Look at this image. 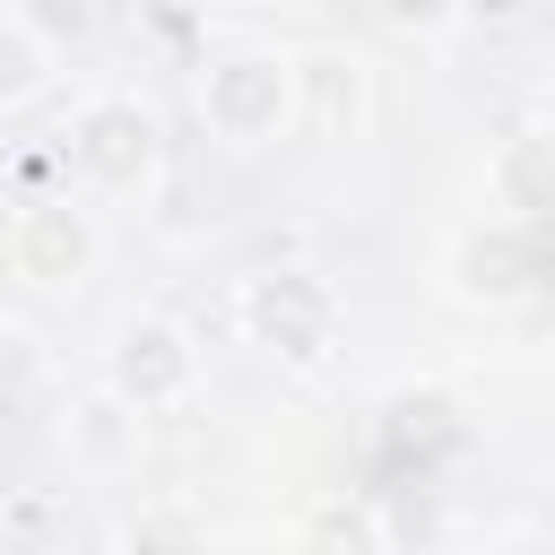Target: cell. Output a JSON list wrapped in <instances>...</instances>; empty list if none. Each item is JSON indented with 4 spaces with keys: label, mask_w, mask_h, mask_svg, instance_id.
Listing matches in <instances>:
<instances>
[{
    "label": "cell",
    "mask_w": 555,
    "mask_h": 555,
    "mask_svg": "<svg viewBox=\"0 0 555 555\" xmlns=\"http://www.w3.org/2000/svg\"><path fill=\"white\" fill-rule=\"evenodd\" d=\"M191 104H199V130H208L217 147L260 156V147H278V139L295 130V52H260V43L217 52V61L199 69Z\"/></svg>",
    "instance_id": "obj_1"
},
{
    "label": "cell",
    "mask_w": 555,
    "mask_h": 555,
    "mask_svg": "<svg viewBox=\"0 0 555 555\" xmlns=\"http://www.w3.org/2000/svg\"><path fill=\"white\" fill-rule=\"evenodd\" d=\"M69 165H78V182L104 191V199L147 191L156 165H165V121H156V104L130 95V87L87 95V104L69 113Z\"/></svg>",
    "instance_id": "obj_2"
},
{
    "label": "cell",
    "mask_w": 555,
    "mask_h": 555,
    "mask_svg": "<svg viewBox=\"0 0 555 555\" xmlns=\"http://www.w3.org/2000/svg\"><path fill=\"white\" fill-rule=\"evenodd\" d=\"M234 330L251 347H269L278 364H321L338 347V286L321 269H251L234 286Z\"/></svg>",
    "instance_id": "obj_3"
},
{
    "label": "cell",
    "mask_w": 555,
    "mask_h": 555,
    "mask_svg": "<svg viewBox=\"0 0 555 555\" xmlns=\"http://www.w3.org/2000/svg\"><path fill=\"white\" fill-rule=\"evenodd\" d=\"M95 260H104V225H95L87 199L43 191V199H26L9 217V278L43 286V295H78L95 278Z\"/></svg>",
    "instance_id": "obj_4"
},
{
    "label": "cell",
    "mask_w": 555,
    "mask_h": 555,
    "mask_svg": "<svg viewBox=\"0 0 555 555\" xmlns=\"http://www.w3.org/2000/svg\"><path fill=\"white\" fill-rule=\"evenodd\" d=\"M104 382L139 408V416H165L199 390V338L173 321V312H130L104 347Z\"/></svg>",
    "instance_id": "obj_5"
},
{
    "label": "cell",
    "mask_w": 555,
    "mask_h": 555,
    "mask_svg": "<svg viewBox=\"0 0 555 555\" xmlns=\"http://www.w3.org/2000/svg\"><path fill=\"white\" fill-rule=\"evenodd\" d=\"M442 286H451V304H468V312H512V304H529V286H538V243H529V225H512V217L460 225V234L442 243Z\"/></svg>",
    "instance_id": "obj_6"
},
{
    "label": "cell",
    "mask_w": 555,
    "mask_h": 555,
    "mask_svg": "<svg viewBox=\"0 0 555 555\" xmlns=\"http://www.w3.org/2000/svg\"><path fill=\"white\" fill-rule=\"evenodd\" d=\"M295 121L321 139H364L373 121V61L347 43H312L295 52Z\"/></svg>",
    "instance_id": "obj_7"
},
{
    "label": "cell",
    "mask_w": 555,
    "mask_h": 555,
    "mask_svg": "<svg viewBox=\"0 0 555 555\" xmlns=\"http://www.w3.org/2000/svg\"><path fill=\"white\" fill-rule=\"evenodd\" d=\"M486 208L512 217V225H546L555 217V121H520L486 156Z\"/></svg>",
    "instance_id": "obj_8"
},
{
    "label": "cell",
    "mask_w": 555,
    "mask_h": 555,
    "mask_svg": "<svg viewBox=\"0 0 555 555\" xmlns=\"http://www.w3.org/2000/svg\"><path fill=\"white\" fill-rule=\"evenodd\" d=\"M61 434H69V451H78V460L121 468V460L139 451V408H130V399L104 382V390H87V399L69 408V425H61Z\"/></svg>",
    "instance_id": "obj_9"
},
{
    "label": "cell",
    "mask_w": 555,
    "mask_h": 555,
    "mask_svg": "<svg viewBox=\"0 0 555 555\" xmlns=\"http://www.w3.org/2000/svg\"><path fill=\"white\" fill-rule=\"evenodd\" d=\"M52 87V43L26 17H0V113H26Z\"/></svg>",
    "instance_id": "obj_10"
},
{
    "label": "cell",
    "mask_w": 555,
    "mask_h": 555,
    "mask_svg": "<svg viewBox=\"0 0 555 555\" xmlns=\"http://www.w3.org/2000/svg\"><path fill=\"white\" fill-rule=\"evenodd\" d=\"M295 529L321 546H382V512H364V503H312Z\"/></svg>",
    "instance_id": "obj_11"
},
{
    "label": "cell",
    "mask_w": 555,
    "mask_h": 555,
    "mask_svg": "<svg viewBox=\"0 0 555 555\" xmlns=\"http://www.w3.org/2000/svg\"><path fill=\"white\" fill-rule=\"evenodd\" d=\"M139 26H147L156 43H173V52H182V43L208 26V0H139Z\"/></svg>",
    "instance_id": "obj_12"
},
{
    "label": "cell",
    "mask_w": 555,
    "mask_h": 555,
    "mask_svg": "<svg viewBox=\"0 0 555 555\" xmlns=\"http://www.w3.org/2000/svg\"><path fill=\"white\" fill-rule=\"evenodd\" d=\"M373 9H382V26H399V35H442V26H460L468 0H373Z\"/></svg>",
    "instance_id": "obj_13"
}]
</instances>
